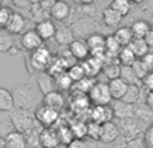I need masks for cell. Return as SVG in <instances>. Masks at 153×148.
<instances>
[{
    "label": "cell",
    "instance_id": "obj_1",
    "mask_svg": "<svg viewBox=\"0 0 153 148\" xmlns=\"http://www.w3.org/2000/svg\"><path fill=\"white\" fill-rule=\"evenodd\" d=\"M54 58L51 55V51L48 50L46 46L38 49L36 51L31 54V58H30V62H31V66L34 67L35 70H38L39 73H46L48 69L51 67V64H53Z\"/></svg>",
    "mask_w": 153,
    "mask_h": 148
},
{
    "label": "cell",
    "instance_id": "obj_2",
    "mask_svg": "<svg viewBox=\"0 0 153 148\" xmlns=\"http://www.w3.org/2000/svg\"><path fill=\"white\" fill-rule=\"evenodd\" d=\"M87 97L94 106L109 105L110 101L113 100L110 94V89H109V84H105V82H97Z\"/></svg>",
    "mask_w": 153,
    "mask_h": 148
},
{
    "label": "cell",
    "instance_id": "obj_3",
    "mask_svg": "<svg viewBox=\"0 0 153 148\" xmlns=\"http://www.w3.org/2000/svg\"><path fill=\"white\" fill-rule=\"evenodd\" d=\"M35 119L46 128H51L56 121H58L59 117V112L54 111V109L46 106L45 104H39L36 106V111H35Z\"/></svg>",
    "mask_w": 153,
    "mask_h": 148
},
{
    "label": "cell",
    "instance_id": "obj_4",
    "mask_svg": "<svg viewBox=\"0 0 153 148\" xmlns=\"http://www.w3.org/2000/svg\"><path fill=\"white\" fill-rule=\"evenodd\" d=\"M11 120H12L13 128L19 129L23 133L26 129H30L32 125V116L27 109H19V111L11 112Z\"/></svg>",
    "mask_w": 153,
    "mask_h": 148
},
{
    "label": "cell",
    "instance_id": "obj_5",
    "mask_svg": "<svg viewBox=\"0 0 153 148\" xmlns=\"http://www.w3.org/2000/svg\"><path fill=\"white\" fill-rule=\"evenodd\" d=\"M114 117V109L110 105H100L93 106L90 111V119L91 121L97 123L100 125H103L106 123H111Z\"/></svg>",
    "mask_w": 153,
    "mask_h": 148
},
{
    "label": "cell",
    "instance_id": "obj_6",
    "mask_svg": "<svg viewBox=\"0 0 153 148\" xmlns=\"http://www.w3.org/2000/svg\"><path fill=\"white\" fill-rule=\"evenodd\" d=\"M22 46L26 49L27 51H36L38 49L43 47V39L39 37L35 30H28L22 35V40H20Z\"/></svg>",
    "mask_w": 153,
    "mask_h": 148
},
{
    "label": "cell",
    "instance_id": "obj_7",
    "mask_svg": "<svg viewBox=\"0 0 153 148\" xmlns=\"http://www.w3.org/2000/svg\"><path fill=\"white\" fill-rule=\"evenodd\" d=\"M36 85H38V87H39L40 93H43L45 96L58 90L55 78H54L50 73H39L38 74L36 75Z\"/></svg>",
    "mask_w": 153,
    "mask_h": 148
},
{
    "label": "cell",
    "instance_id": "obj_8",
    "mask_svg": "<svg viewBox=\"0 0 153 148\" xmlns=\"http://www.w3.org/2000/svg\"><path fill=\"white\" fill-rule=\"evenodd\" d=\"M69 50L75 57L76 61H86L90 57V49L87 46L86 39H75L69 46Z\"/></svg>",
    "mask_w": 153,
    "mask_h": 148
},
{
    "label": "cell",
    "instance_id": "obj_9",
    "mask_svg": "<svg viewBox=\"0 0 153 148\" xmlns=\"http://www.w3.org/2000/svg\"><path fill=\"white\" fill-rule=\"evenodd\" d=\"M82 66H83L86 77H89V78H95V77L103 70L105 64H103L102 61H100L98 58H94V57L90 55L86 61L82 62Z\"/></svg>",
    "mask_w": 153,
    "mask_h": 148
},
{
    "label": "cell",
    "instance_id": "obj_10",
    "mask_svg": "<svg viewBox=\"0 0 153 148\" xmlns=\"http://www.w3.org/2000/svg\"><path fill=\"white\" fill-rule=\"evenodd\" d=\"M39 141L45 148H55L61 144L58 133L53 128H45L39 135Z\"/></svg>",
    "mask_w": 153,
    "mask_h": 148
},
{
    "label": "cell",
    "instance_id": "obj_11",
    "mask_svg": "<svg viewBox=\"0 0 153 148\" xmlns=\"http://www.w3.org/2000/svg\"><path fill=\"white\" fill-rule=\"evenodd\" d=\"M129 85L124 81L122 78H117L113 81H109V89H110V94L113 100H118L121 101L124 98L125 93H126Z\"/></svg>",
    "mask_w": 153,
    "mask_h": 148
},
{
    "label": "cell",
    "instance_id": "obj_12",
    "mask_svg": "<svg viewBox=\"0 0 153 148\" xmlns=\"http://www.w3.org/2000/svg\"><path fill=\"white\" fill-rule=\"evenodd\" d=\"M35 31L39 34V37L42 38L43 40H47V39H51V38H55L56 27H55V24L51 22V19H48V20L38 23L36 26H35Z\"/></svg>",
    "mask_w": 153,
    "mask_h": 148
},
{
    "label": "cell",
    "instance_id": "obj_13",
    "mask_svg": "<svg viewBox=\"0 0 153 148\" xmlns=\"http://www.w3.org/2000/svg\"><path fill=\"white\" fill-rule=\"evenodd\" d=\"M4 147L5 148H26L27 140L26 136L19 131H13L8 136L4 138Z\"/></svg>",
    "mask_w": 153,
    "mask_h": 148
},
{
    "label": "cell",
    "instance_id": "obj_14",
    "mask_svg": "<svg viewBox=\"0 0 153 148\" xmlns=\"http://www.w3.org/2000/svg\"><path fill=\"white\" fill-rule=\"evenodd\" d=\"M24 26H26V19H24V16L22 15L20 12H16L15 11V12H12V16H11L5 30H7L10 34L15 35V34H19V32L23 31Z\"/></svg>",
    "mask_w": 153,
    "mask_h": 148
},
{
    "label": "cell",
    "instance_id": "obj_15",
    "mask_svg": "<svg viewBox=\"0 0 153 148\" xmlns=\"http://www.w3.org/2000/svg\"><path fill=\"white\" fill-rule=\"evenodd\" d=\"M43 104H45L46 106H48V108L59 112L65 105L63 94H62L59 90H55V92H53V93H50V94L43 97Z\"/></svg>",
    "mask_w": 153,
    "mask_h": 148
},
{
    "label": "cell",
    "instance_id": "obj_16",
    "mask_svg": "<svg viewBox=\"0 0 153 148\" xmlns=\"http://www.w3.org/2000/svg\"><path fill=\"white\" fill-rule=\"evenodd\" d=\"M15 104L13 93L5 87H0V112H12Z\"/></svg>",
    "mask_w": 153,
    "mask_h": 148
},
{
    "label": "cell",
    "instance_id": "obj_17",
    "mask_svg": "<svg viewBox=\"0 0 153 148\" xmlns=\"http://www.w3.org/2000/svg\"><path fill=\"white\" fill-rule=\"evenodd\" d=\"M55 40L56 43H59L61 46H67L69 47L73 42H74V32L70 27L67 26H61L56 28V34H55Z\"/></svg>",
    "mask_w": 153,
    "mask_h": 148
},
{
    "label": "cell",
    "instance_id": "obj_18",
    "mask_svg": "<svg viewBox=\"0 0 153 148\" xmlns=\"http://www.w3.org/2000/svg\"><path fill=\"white\" fill-rule=\"evenodd\" d=\"M118 127H117L116 124H114L113 121L111 123H106V124L102 125V128H101V140L102 143H111V141H114L117 139V136H118Z\"/></svg>",
    "mask_w": 153,
    "mask_h": 148
},
{
    "label": "cell",
    "instance_id": "obj_19",
    "mask_svg": "<svg viewBox=\"0 0 153 148\" xmlns=\"http://www.w3.org/2000/svg\"><path fill=\"white\" fill-rule=\"evenodd\" d=\"M113 35L117 39V42H118L122 47H128V46L133 42V39H134L130 27H120V28L116 30V32H114Z\"/></svg>",
    "mask_w": 153,
    "mask_h": 148
},
{
    "label": "cell",
    "instance_id": "obj_20",
    "mask_svg": "<svg viewBox=\"0 0 153 148\" xmlns=\"http://www.w3.org/2000/svg\"><path fill=\"white\" fill-rule=\"evenodd\" d=\"M102 19H103V23H105L106 26L113 28V27H117L120 23H121L122 16L120 15L116 10H113V8L109 5V7H106L105 10H103Z\"/></svg>",
    "mask_w": 153,
    "mask_h": 148
},
{
    "label": "cell",
    "instance_id": "obj_21",
    "mask_svg": "<svg viewBox=\"0 0 153 148\" xmlns=\"http://www.w3.org/2000/svg\"><path fill=\"white\" fill-rule=\"evenodd\" d=\"M105 50H106V57H108V59H116V58L118 59V54H120V51L122 50V46L117 42L114 35H109V37H106Z\"/></svg>",
    "mask_w": 153,
    "mask_h": 148
},
{
    "label": "cell",
    "instance_id": "obj_22",
    "mask_svg": "<svg viewBox=\"0 0 153 148\" xmlns=\"http://www.w3.org/2000/svg\"><path fill=\"white\" fill-rule=\"evenodd\" d=\"M130 28H132L134 39H144V38L146 37V34L152 30V27L146 20L141 19V20H136L134 23L130 26Z\"/></svg>",
    "mask_w": 153,
    "mask_h": 148
},
{
    "label": "cell",
    "instance_id": "obj_23",
    "mask_svg": "<svg viewBox=\"0 0 153 148\" xmlns=\"http://www.w3.org/2000/svg\"><path fill=\"white\" fill-rule=\"evenodd\" d=\"M70 13V7L66 1H55L50 15L55 20H65Z\"/></svg>",
    "mask_w": 153,
    "mask_h": 148
},
{
    "label": "cell",
    "instance_id": "obj_24",
    "mask_svg": "<svg viewBox=\"0 0 153 148\" xmlns=\"http://www.w3.org/2000/svg\"><path fill=\"white\" fill-rule=\"evenodd\" d=\"M95 84H97V82H95L94 78L85 77L83 79H81V81L75 82V84L73 85V89H74L76 93H79V94H87L89 96V93L91 92V89L94 87Z\"/></svg>",
    "mask_w": 153,
    "mask_h": 148
},
{
    "label": "cell",
    "instance_id": "obj_25",
    "mask_svg": "<svg viewBox=\"0 0 153 148\" xmlns=\"http://www.w3.org/2000/svg\"><path fill=\"white\" fill-rule=\"evenodd\" d=\"M128 47L134 53V55L137 57V59L144 58V57L149 53V47L144 39H133V42L130 43Z\"/></svg>",
    "mask_w": 153,
    "mask_h": 148
},
{
    "label": "cell",
    "instance_id": "obj_26",
    "mask_svg": "<svg viewBox=\"0 0 153 148\" xmlns=\"http://www.w3.org/2000/svg\"><path fill=\"white\" fill-rule=\"evenodd\" d=\"M121 67L122 66H120V62H106L102 72L110 81H113L121 78Z\"/></svg>",
    "mask_w": 153,
    "mask_h": 148
},
{
    "label": "cell",
    "instance_id": "obj_27",
    "mask_svg": "<svg viewBox=\"0 0 153 148\" xmlns=\"http://www.w3.org/2000/svg\"><path fill=\"white\" fill-rule=\"evenodd\" d=\"M30 11H31L32 19L36 22V24L40 23V22L48 20V16H51L50 13L46 12V11L43 10L39 1H32V5H31V8H30Z\"/></svg>",
    "mask_w": 153,
    "mask_h": 148
},
{
    "label": "cell",
    "instance_id": "obj_28",
    "mask_svg": "<svg viewBox=\"0 0 153 148\" xmlns=\"http://www.w3.org/2000/svg\"><path fill=\"white\" fill-rule=\"evenodd\" d=\"M137 61V57L134 55L129 47H122V50L118 54V62L122 66H133L134 62Z\"/></svg>",
    "mask_w": 153,
    "mask_h": 148
},
{
    "label": "cell",
    "instance_id": "obj_29",
    "mask_svg": "<svg viewBox=\"0 0 153 148\" xmlns=\"http://www.w3.org/2000/svg\"><path fill=\"white\" fill-rule=\"evenodd\" d=\"M13 49V37L7 30H0V51L10 53Z\"/></svg>",
    "mask_w": 153,
    "mask_h": 148
},
{
    "label": "cell",
    "instance_id": "obj_30",
    "mask_svg": "<svg viewBox=\"0 0 153 148\" xmlns=\"http://www.w3.org/2000/svg\"><path fill=\"white\" fill-rule=\"evenodd\" d=\"M138 97H140V87L138 85H129L126 93H125L124 98H122V102L126 104V105H132V104H136L138 101Z\"/></svg>",
    "mask_w": 153,
    "mask_h": 148
},
{
    "label": "cell",
    "instance_id": "obj_31",
    "mask_svg": "<svg viewBox=\"0 0 153 148\" xmlns=\"http://www.w3.org/2000/svg\"><path fill=\"white\" fill-rule=\"evenodd\" d=\"M70 129H71L74 139H83L85 136H87V124L83 123L82 120L74 121L70 125Z\"/></svg>",
    "mask_w": 153,
    "mask_h": 148
},
{
    "label": "cell",
    "instance_id": "obj_32",
    "mask_svg": "<svg viewBox=\"0 0 153 148\" xmlns=\"http://www.w3.org/2000/svg\"><path fill=\"white\" fill-rule=\"evenodd\" d=\"M121 78L124 79L128 85H137V82L140 81L138 77L136 75L132 66H122L121 67Z\"/></svg>",
    "mask_w": 153,
    "mask_h": 148
},
{
    "label": "cell",
    "instance_id": "obj_33",
    "mask_svg": "<svg viewBox=\"0 0 153 148\" xmlns=\"http://www.w3.org/2000/svg\"><path fill=\"white\" fill-rule=\"evenodd\" d=\"M54 78H55L56 87H58V90H69V89H73V85H74V82H73V79L69 77L67 72L59 74L58 77H54Z\"/></svg>",
    "mask_w": 153,
    "mask_h": 148
},
{
    "label": "cell",
    "instance_id": "obj_34",
    "mask_svg": "<svg viewBox=\"0 0 153 148\" xmlns=\"http://www.w3.org/2000/svg\"><path fill=\"white\" fill-rule=\"evenodd\" d=\"M110 7L113 8V10H116L117 12L124 18L130 11V3L128 1V0H114V1H111Z\"/></svg>",
    "mask_w": 153,
    "mask_h": 148
},
{
    "label": "cell",
    "instance_id": "obj_35",
    "mask_svg": "<svg viewBox=\"0 0 153 148\" xmlns=\"http://www.w3.org/2000/svg\"><path fill=\"white\" fill-rule=\"evenodd\" d=\"M67 74H69V77L73 79V82H74V84H75V82H78V81H81V79H83L85 77H86L82 64H76L73 67H70V69L67 70Z\"/></svg>",
    "mask_w": 153,
    "mask_h": 148
},
{
    "label": "cell",
    "instance_id": "obj_36",
    "mask_svg": "<svg viewBox=\"0 0 153 148\" xmlns=\"http://www.w3.org/2000/svg\"><path fill=\"white\" fill-rule=\"evenodd\" d=\"M101 128H102V125H100L90 120V121L87 123V138H90L94 141L101 140Z\"/></svg>",
    "mask_w": 153,
    "mask_h": 148
},
{
    "label": "cell",
    "instance_id": "obj_37",
    "mask_svg": "<svg viewBox=\"0 0 153 148\" xmlns=\"http://www.w3.org/2000/svg\"><path fill=\"white\" fill-rule=\"evenodd\" d=\"M56 133H58L61 144L69 146V144L74 140V136H73V132H71V129H70V127H61L59 129H56Z\"/></svg>",
    "mask_w": 153,
    "mask_h": 148
},
{
    "label": "cell",
    "instance_id": "obj_38",
    "mask_svg": "<svg viewBox=\"0 0 153 148\" xmlns=\"http://www.w3.org/2000/svg\"><path fill=\"white\" fill-rule=\"evenodd\" d=\"M133 70H134V73H136V75L138 77V79H141L143 81L144 78H145L146 75H148L149 73V70H148V67L144 65V62L141 61V59H137V61L134 62V65H133Z\"/></svg>",
    "mask_w": 153,
    "mask_h": 148
},
{
    "label": "cell",
    "instance_id": "obj_39",
    "mask_svg": "<svg viewBox=\"0 0 153 148\" xmlns=\"http://www.w3.org/2000/svg\"><path fill=\"white\" fill-rule=\"evenodd\" d=\"M11 16H12V11L10 8L0 7V30H5Z\"/></svg>",
    "mask_w": 153,
    "mask_h": 148
},
{
    "label": "cell",
    "instance_id": "obj_40",
    "mask_svg": "<svg viewBox=\"0 0 153 148\" xmlns=\"http://www.w3.org/2000/svg\"><path fill=\"white\" fill-rule=\"evenodd\" d=\"M69 148H89V143L83 139H74L69 144Z\"/></svg>",
    "mask_w": 153,
    "mask_h": 148
},
{
    "label": "cell",
    "instance_id": "obj_41",
    "mask_svg": "<svg viewBox=\"0 0 153 148\" xmlns=\"http://www.w3.org/2000/svg\"><path fill=\"white\" fill-rule=\"evenodd\" d=\"M143 84H144V86L146 87L148 92H153V72H151L143 79Z\"/></svg>",
    "mask_w": 153,
    "mask_h": 148
},
{
    "label": "cell",
    "instance_id": "obj_42",
    "mask_svg": "<svg viewBox=\"0 0 153 148\" xmlns=\"http://www.w3.org/2000/svg\"><path fill=\"white\" fill-rule=\"evenodd\" d=\"M141 61H143L144 65L148 67L149 72H153V54L152 53H148L144 58H141Z\"/></svg>",
    "mask_w": 153,
    "mask_h": 148
},
{
    "label": "cell",
    "instance_id": "obj_43",
    "mask_svg": "<svg viewBox=\"0 0 153 148\" xmlns=\"http://www.w3.org/2000/svg\"><path fill=\"white\" fill-rule=\"evenodd\" d=\"M145 141H146V146H148V148H153V124L148 128V131H146Z\"/></svg>",
    "mask_w": 153,
    "mask_h": 148
},
{
    "label": "cell",
    "instance_id": "obj_44",
    "mask_svg": "<svg viewBox=\"0 0 153 148\" xmlns=\"http://www.w3.org/2000/svg\"><path fill=\"white\" fill-rule=\"evenodd\" d=\"M39 3H40V5H42L43 10H45L46 12H48V13L51 12L54 4H55V1H54V0H47V1H39Z\"/></svg>",
    "mask_w": 153,
    "mask_h": 148
},
{
    "label": "cell",
    "instance_id": "obj_45",
    "mask_svg": "<svg viewBox=\"0 0 153 148\" xmlns=\"http://www.w3.org/2000/svg\"><path fill=\"white\" fill-rule=\"evenodd\" d=\"M144 40H145V43L148 45L149 50H151V49H153V27H152L151 31L146 34V37L144 38Z\"/></svg>",
    "mask_w": 153,
    "mask_h": 148
},
{
    "label": "cell",
    "instance_id": "obj_46",
    "mask_svg": "<svg viewBox=\"0 0 153 148\" xmlns=\"http://www.w3.org/2000/svg\"><path fill=\"white\" fill-rule=\"evenodd\" d=\"M13 4L19 8H31L32 1H13Z\"/></svg>",
    "mask_w": 153,
    "mask_h": 148
},
{
    "label": "cell",
    "instance_id": "obj_47",
    "mask_svg": "<svg viewBox=\"0 0 153 148\" xmlns=\"http://www.w3.org/2000/svg\"><path fill=\"white\" fill-rule=\"evenodd\" d=\"M145 104L151 109H153V92H148V94H146V98H145Z\"/></svg>",
    "mask_w": 153,
    "mask_h": 148
},
{
    "label": "cell",
    "instance_id": "obj_48",
    "mask_svg": "<svg viewBox=\"0 0 153 148\" xmlns=\"http://www.w3.org/2000/svg\"><path fill=\"white\" fill-rule=\"evenodd\" d=\"M55 148H69V146H66V144H59V146H56Z\"/></svg>",
    "mask_w": 153,
    "mask_h": 148
}]
</instances>
